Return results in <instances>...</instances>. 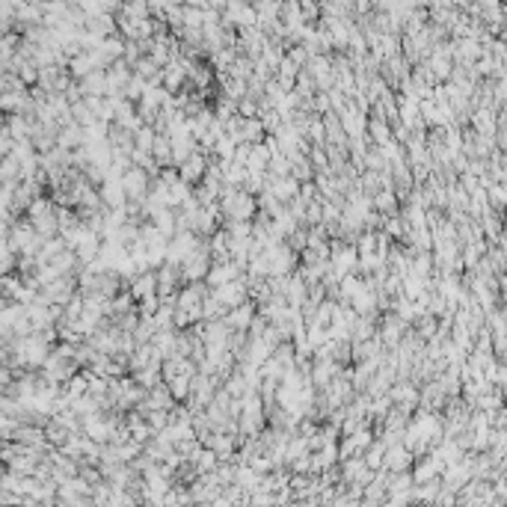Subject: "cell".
<instances>
[{
  "instance_id": "18",
  "label": "cell",
  "mask_w": 507,
  "mask_h": 507,
  "mask_svg": "<svg viewBox=\"0 0 507 507\" xmlns=\"http://www.w3.org/2000/svg\"><path fill=\"white\" fill-rule=\"evenodd\" d=\"M181 80H184L181 69H169V72H166V89H169V92L178 89V87H181Z\"/></svg>"
},
{
  "instance_id": "5",
  "label": "cell",
  "mask_w": 507,
  "mask_h": 507,
  "mask_svg": "<svg viewBox=\"0 0 507 507\" xmlns=\"http://www.w3.org/2000/svg\"><path fill=\"white\" fill-rule=\"evenodd\" d=\"M214 294L223 300L229 309H234V306H241V302H246V297H249L252 291H249L246 276H241V279H231V282H226V285H219V288H214Z\"/></svg>"
},
{
  "instance_id": "13",
  "label": "cell",
  "mask_w": 507,
  "mask_h": 507,
  "mask_svg": "<svg viewBox=\"0 0 507 507\" xmlns=\"http://www.w3.org/2000/svg\"><path fill=\"white\" fill-rule=\"evenodd\" d=\"M151 155H155V160H158L160 166L175 163V160H173V140H169V133H158L155 146H151Z\"/></svg>"
},
{
  "instance_id": "4",
  "label": "cell",
  "mask_w": 507,
  "mask_h": 507,
  "mask_svg": "<svg viewBox=\"0 0 507 507\" xmlns=\"http://www.w3.org/2000/svg\"><path fill=\"white\" fill-rule=\"evenodd\" d=\"M244 264H238L234 258H226V261H214L211 264V273H208V285L211 288H219V285H226V282H231V279H241L244 276Z\"/></svg>"
},
{
  "instance_id": "16",
  "label": "cell",
  "mask_w": 507,
  "mask_h": 507,
  "mask_svg": "<svg viewBox=\"0 0 507 507\" xmlns=\"http://www.w3.org/2000/svg\"><path fill=\"white\" fill-rule=\"evenodd\" d=\"M146 92H148V83H143V77H140V75H137V77H131L125 95H128L131 101H143V95H146Z\"/></svg>"
},
{
  "instance_id": "6",
  "label": "cell",
  "mask_w": 507,
  "mask_h": 507,
  "mask_svg": "<svg viewBox=\"0 0 507 507\" xmlns=\"http://www.w3.org/2000/svg\"><path fill=\"white\" fill-rule=\"evenodd\" d=\"M122 184L128 190V199H148V169L133 163L122 175Z\"/></svg>"
},
{
  "instance_id": "3",
  "label": "cell",
  "mask_w": 507,
  "mask_h": 507,
  "mask_svg": "<svg viewBox=\"0 0 507 507\" xmlns=\"http://www.w3.org/2000/svg\"><path fill=\"white\" fill-rule=\"evenodd\" d=\"M211 244L208 241H202L199 244V249L193 252V256L181 264V276H184V282H202V279H208V273H211Z\"/></svg>"
},
{
  "instance_id": "15",
  "label": "cell",
  "mask_w": 507,
  "mask_h": 507,
  "mask_svg": "<svg viewBox=\"0 0 507 507\" xmlns=\"http://www.w3.org/2000/svg\"><path fill=\"white\" fill-rule=\"evenodd\" d=\"M368 137L374 140L377 146H386L388 143V128L380 122V119H374V122H368Z\"/></svg>"
},
{
  "instance_id": "9",
  "label": "cell",
  "mask_w": 507,
  "mask_h": 507,
  "mask_svg": "<svg viewBox=\"0 0 507 507\" xmlns=\"http://www.w3.org/2000/svg\"><path fill=\"white\" fill-rule=\"evenodd\" d=\"M151 294H158V270H143V273L131 282V297L143 300Z\"/></svg>"
},
{
  "instance_id": "19",
  "label": "cell",
  "mask_w": 507,
  "mask_h": 507,
  "mask_svg": "<svg viewBox=\"0 0 507 507\" xmlns=\"http://www.w3.org/2000/svg\"><path fill=\"white\" fill-rule=\"evenodd\" d=\"M388 231H392V234H398L400 231V226H398V219H388V226H386Z\"/></svg>"
},
{
  "instance_id": "7",
  "label": "cell",
  "mask_w": 507,
  "mask_h": 507,
  "mask_svg": "<svg viewBox=\"0 0 507 507\" xmlns=\"http://www.w3.org/2000/svg\"><path fill=\"white\" fill-rule=\"evenodd\" d=\"M178 173H181L184 181H190V184H199L202 178H205V173H208V160H205V155H202V148H196L193 155L178 166Z\"/></svg>"
},
{
  "instance_id": "1",
  "label": "cell",
  "mask_w": 507,
  "mask_h": 507,
  "mask_svg": "<svg viewBox=\"0 0 507 507\" xmlns=\"http://www.w3.org/2000/svg\"><path fill=\"white\" fill-rule=\"evenodd\" d=\"M256 205H258V199L252 196L249 190L229 187V184H226V190H223V214L229 219H249L252 214H256Z\"/></svg>"
},
{
  "instance_id": "2",
  "label": "cell",
  "mask_w": 507,
  "mask_h": 507,
  "mask_svg": "<svg viewBox=\"0 0 507 507\" xmlns=\"http://www.w3.org/2000/svg\"><path fill=\"white\" fill-rule=\"evenodd\" d=\"M202 244V234L190 231V229H178L173 238H169V252H166V261H173V264H184L193 252L199 249Z\"/></svg>"
},
{
  "instance_id": "11",
  "label": "cell",
  "mask_w": 507,
  "mask_h": 507,
  "mask_svg": "<svg viewBox=\"0 0 507 507\" xmlns=\"http://www.w3.org/2000/svg\"><path fill=\"white\" fill-rule=\"evenodd\" d=\"M151 344H155V350L160 353L163 359H169V356H175V353H178V335L173 332V327H169V329H158L155 338H151Z\"/></svg>"
},
{
  "instance_id": "12",
  "label": "cell",
  "mask_w": 507,
  "mask_h": 507,
  "mask_svg": "<svg viewBox=\"0 0 507 507\" xmlns=\"http://www.w3.org/2000/svg\"><path fill=\"white\" fill-rule=\"evenodd\" d=\"M80 89H83V95H104L107 92V75L104 72H89L80 80Z\"/></svg>"
},
{
  "instance_id": "8",
  "label": "cell",
  "mask_w": 507,
  "mask_h": 507,
  "mask_svg": "<svg viewBox=\"0 0 507 507\" xmlns=\"http://www.w3.org/2000/svg\"><path fill=\"white\" fill-rule=\"evenodd\" d=\"M226 324L231 327V329H249L252 327V320H256V306L246 300V302H241V306H234V309H229V315L223 317Z\"/></svg>"
},
{
  "instance_id": "14",
  "label": "cell",
  "mask_w": 507,
  "mask_h": 507,
  "mask_svg": "<svg viewBox=\"0 0 507 507\" xmlns=\"http://www.w3.org/2000/svg\"><path fill=\"white\" fill-rule=\"evenodd\" d=\"M407 466H410V451H407V448L395 445V448H388V451H386V469L400 471V469H407Z\"/></svg>"
},
{
  "instance_id": "10",
  "label": "cell",
  "mask_w": 507,
  "mask_h": 507,
  "mask_svg": "<svg viewBox=\"0 0 507 507\" xmlns=\"http://www.w3.org/2000/svg\"><path fill=\"white\" fill-rule=\"evenodd\" d=\"M338 374H342V371H338V362L335 359H329V356H324V359H317L315 362V368H312V383L315 386H329Z\"/></svg>"
},
{
  "instance_id": "17",
  "label": "cell",
  "mask_w": 507,
  "mask_h": 507,
  "mask_svg": "<svg viewBox=\"0 0 507 507\" xmlns=\"http://www.w3.org/2000/svg\"><path fill=\"white\" fill-rule=\"evenodd\" d=\"M374 208H377V211H392V208H395V196L388 193V190L377 193V196H374Z\"/></svg>"
}]
</instances>
